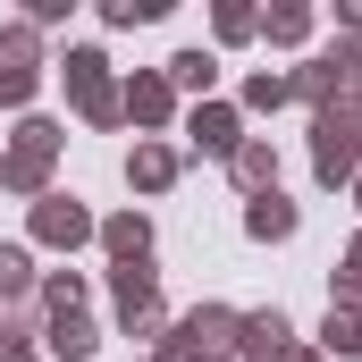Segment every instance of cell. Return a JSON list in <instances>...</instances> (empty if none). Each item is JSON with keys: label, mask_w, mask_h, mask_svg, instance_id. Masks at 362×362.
I'll return each instance as SVG.
<instances>
[{"label": "cell", "mask_w": 362, "mask_h": 362, "mask_svg": "<svg viewBox=\"0 0 362 362\" xmlns=\"http://www.w3.org/2000/svg\"><path fill=\"white\" fill-rule=\"evenodd\" d=\"M245 236H262V245H270V236H295V202H286V194H253Z\"/></svg>", "instance_id": "obj_9"}, {"label": "cell", "mask_w": 362, "mask_h": 362, "mask_svg": "<svg viewBox=\"0 0 362 362\" xmlns=\"http://www.w3.org/2000/svg\"><path fill=\"white\" fill-rule=\"evenodd\" d=\"M236 354H253V362L295 354V329H286V312H245V320H236Z\"/></svg>", "instance_id": "obj_6"}, {"label": "cell", "mask_w": 362, "mask_h": 362, "mask_svg": "<svg viewBox=\"0 0 362 362\" xmlns=\"http://www.w3.org/2000/svg\"><path fill=\"white\" fill-rule=\"evenodd\" d=\"M219 34H228V42H245V34H253V8H236V0H228V8H219Z\"/></svg>", "instance_id": "obj_22"}, {"label": "cell", "mask_w": 362, "mask_h": 362, "mask_svg": "<svg viewBox=\"0 0 362 362\" xmlns=\"http://www.w3.org/2000/svg\"><path fill=\"white\" fill-rule=\"evenodd\" d=\"M127 177H135V185H152V194H160V185L177 177V152H169V144H144V152L127 160Z\"/></svg>", "instance_id": "obj_13"}, {"label": "cell", "mask_w": 362, "mask_h": 362, "mask_svg": "<svg viewBox=\"0 0 362 362\" xmlns=\"http://www.w3.org/2000/svg\"><path fill=\"white\" fill-rule=\"evenodd\" d=\"M312 135H320V144H312V169H320V185H346L354 177V118H346V110H320V127H312Z\"/></svg>", "instance_id": "obj_3"}, {"label": "cell", "mask_w": 362, "mask_h": 362, "mask_svg": "<svg viewBox=\"0 0 362 362\" xmlns=\"http://www.w3.org/2000/svg\"><path fill=\"white\" fill-rule=\"evenodd\" d=\"M0 362H34V354H25V346H0Z\"/></svg>", "instance_id": "obj_23"}, {"label": "cell", "mask_w": 362, "mask_h": 362, "mask_svg": "<svg viewBox=\"0 0 362 362\" xmlns=\"http://www.w3.org/2000/svg\"><path fill=\"white\" fill-rule=\"evenodd\" d=\"M34 93V34H8L0 42V101H25Z\"/></svg>", "instance_id": "obj_7"}, {"label": "cell", "mask_w": 362, "mask_h": 362, "mask_svg": "<svg viewBox=\"0 0 362 362\" xmlns=\"http://www.w3.org/2000/svg\"><path fill=\"white\" fill-rule=\"evenodd\" d=\"M194 144H202V152H228V160H236V144H245V135H236V110L202 101V110H194Z\"/></svg>", "instance_id": "obj_8"}, {"label": "cell", "mask_w": 362, "mask_h": 362, "mask_svg": "<svg viewBox=\"0 0 362 362\" xmlns=\"http://www.w3.org/2000/svg\"><path fill=\"white\" fill-rule=\"evenodd\" d=\"M337 295H346V303H362V236H354V253H346V270H337Z\"/></svg>", "instance_id": "obj_20"}, {"label": "cell", "mask_w": 362, "mask_h": 362, "mask_svg": "<svg viewBox=\"0 0 362 362\" xmlns=\"http://www.w3.org/2000/svg\"><path fill=\"white\" fill-rule=\"evenodd\" d=\"M34 236H42V245H85L93 236L85 202H76V194H42V202H34Z\"/></svg>", "instance_id": "obj_5"}, {"label": "cell", "mask_w": 362, "mask_h": 362, "mask_svg": "<svg viewBox=\"0 0 362 362\" xmlns=\"http://www.w3.org/2000/svg\"><path fill=\"white\" fill-rule=\"evenodd\" d=\"M34 286V262H25V245H0V295H25Z\"/></svg>", "instance_id": "obj_17"}, {"label": "cell", "mask_w": 362, "mask_h": 362, "mask_svg": "<svg viewBox=\"0 0 362 362\" xmlns=\"http://www.w3.org/2000/svg\"><path fill=\"white\" fill-rule=\"evenodd\" d=\"M236 320H245V312H219V303L185 312L177 329H169V354H160V362H219L228 346H236Z\"/></svg>", "instance_id": "obj_2"}, {"label": "cell", "mask_w": 362, "mask_h": 362, "mask_svg": "<svg viewBox=\"0 0 362 362\" xmlns=\"http://www.w3.org/2000/svg\"><path fill=\"white\" fill-rule=\"evenodd\" d=\"M320 346H329V354H362V312H337V303H329V329H320Z\"/></svg>", "instance_id": "obj_16"}, {"label": "cell", "mask_w": 362, "mask_h": 362, "mask_svg": "<svg viewBox=\"0 0 362 362\" xmlns=\"http://www.w3.org/2000/svg\"><path fill=\"white\" fill-rule=\"evenodd\" d=\"M228 169H236V185L270 194V177H278V152H270V144H236V160H228Z\"/></svg>", "instance_id": "obj_12"}, {"label": "cell", "mask_w": 362, "mask_h": 362, "mask_svg": "<svg viewBox=\"0 0 362 362\" xmlns=\"http://www.w3.org/2000/svg\"><path fill=\"white\" fill-rule=\"evenodd\" d=\"M160 0H110V25H152Z\"/></svg>", "instance_id": "obj_19"}, {"label": "cell", "mask_w": 362, "mask_h": 362, "mask_svg": "<svg viewBox=\"0 0 362 362\" xmlns=\"http://www.w3.org/2000/svg\"><path fill=\"white\" fill-rule=\"evenodd\" d=\"M211 76H219L211 51H177V59H169V85H185V93H211Z\"/></svg>", "instance_id": "obj_15"}, {"label": "cell", "mask_w": 362, "mask_h": 362, "mask_svg": "<svg viewBox=\"0 0 362 362\" xmlns=\"http://www.w3.org/2000/svg\"><path fill=\"white\" fill-rule=\"evenodd\" d=\"M101 68H110L101 51H68V93H76V110H85L93 127L118 118V101H110V76H101Z\"/></svg>", "instance_id": "obj_4"}, {"label": "cell", "mask_w": 362, "mask_h": 362, "mask_svg": "<svg viewBox=\"0 0 362 362\" xmlns=\"http://www.w3.org/2000/svg\"><path fill=\"white\" fill-rule=\"evenodd\" d=\"M354 202H362V169H354Z\"/></svg>", "instance_id": "obj_25"}, {"label": "cell", "mask_w": 362, "mask_h": 362, "mask_svg": "<svg viewBox=\"0 0 362 362\" xmlns=\"http://www.w3.org/2000/svg\"><path fill=\"white\" fill-rule=\"evenodd\" d=\"M278 362H320V354H278Z\"/></svg>", "instance_id": "obj_24"}, {"label": "cell", "mask_w": 362, "mask_h": 362, "mask_svg": "<svg viewBox=\"0 0 362 362\" xmlns=\"http://www.w3.org/2000/svg\"><path fill=\"white\" fill-rule=\"evenodd\" d=\"M127 118L160 127V118H169V76H135V85H127Z\"/></svg>", "instance_id": "obj_11"}, {"label": "cell", "mask_w": 362, "mask_h": 362, "mask_svg": "<svg viewBox=\"0 0 362 362\" xmlns=\"http://www.w3.org/2000/svg\"><path fill=\"white\" fill-rule=\"evenodd\" d=\"M51 152H59V127H51V118H25L17 144H8V160H0V194H42Z\"/></svg>", "instance_id": "obj_1"}, {"label": "cell", "mask_w": 362, "mask_h": 362, "mask_svg": "<svg viewBox=\"0 0 362 362\" xmlns=\"http://www.w3.org/2000/svg\"><path fill=\"white\" fill-rule=\"evenodd\" d=\"M51 346L76 362V354H93V346H101V329H93L85 312H59V320H51Z\"/></svg>", "instance_id": "obj_14"}, {"label": "cell", "mask_w": 362, "mask_h": 362, "mask_svg": "<svg viewBox=\"0 0 362 362\" xmlns=\"http://www.w3.org/2000/svg\"><path fill=\"white\" fill-rule=\"evenodd\" d=\"M286 93H295V76H270V68H262V76H253V85H245V101H253V110H278V101H286Z\"/></svg>", "instance_id": "obj_18"}, {"label": "cell", "mask_w": 362, "mask_h": 362, "mask_svg": "<svg viewBox=\"0 0 362 362\" xmlns=\"http://www.w3.org/2000/svg\"><path fill=\"white\" fill-rule=\"evenodd\" d=\"M303 25H312V17H303V8H270V42H295V34H303Z\"/></svg>", "instance_id": "obj_21"}, {"label": "cell", "mask_w": 362, "mask_h": 362, "mask_svg": "<svg viewBox=\"0 0 362 362\" xmlns=\"http://www.w3.org/2000/svg\"><path fill=\"white\" fill-rule=\"evenodd\" d=\"M101 245H110V253H118V270H127V262H144V253H152V228L127 211V219H110V228H101Z\"/></svg>", "instance_id": "obj_10"}]
</instances>
